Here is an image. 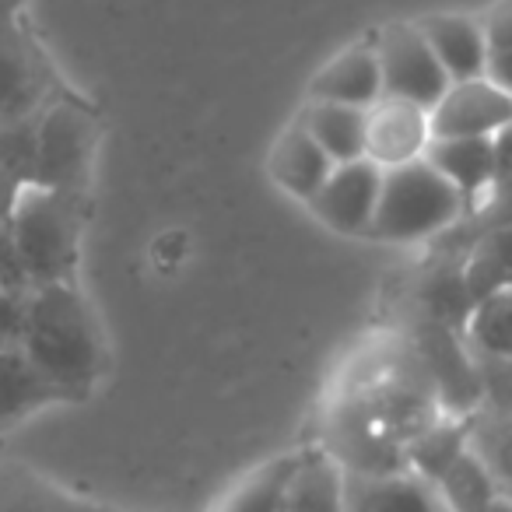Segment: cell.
<instances>
[{
  "label": "cell",
  "instance_id": "603a6c76",
  "mask_svg": "<svg viewBox=\"0 0 512 512\" xmlns=\"http://www.w3.org/2000/svg\"><path fill=\"white\" fill-rule=\"evenodd\" d=\"M467 435L470 449L495 474L505 495H512V414L481 404L477 411L467 414Z\"/></svg>",
  "mask_w": 512,
  "mask_h": 512
},
{
  "label": "cell",
  "instance_id": "83f0119b",
  "mask_svg": "<svg viewBox=\"0 0 512 512\" xmlns=\"http://www.w3.org/2000/svg\"><path fill=\"white\" fill-rule=\"evenodd\" d=\"M484 78L495 81V85L512 99V50H495V53H491Z\"/></svg>",
  "mask_w": 512,
  "mask_h": 512
},
{
  "label": "cell",
  "instance_id": "4316f807",
  "mask_svg": "<svg viewBox=\"0 0 512 512\" xmlns=\"http://www.w3.org/2000/svg\"><path fill=\"white\" fill-rule=\"evenodd\" d=\"M484 36H488L491 53L512 50V0H495L481 11Z\"/></svg>",
  "mask_w": 512,
  "mask_h": 512
},
{
  "label": "cell",
  "instance_id": "30bf717a",
  "mask_svg": "<svg viewBox=\"0 0 512 512\" xmlns=\"http://www.w3.org/2000/svg\"><path fill=\"white\" fill-rule=\"evenodd\" d=\"M306 99L341 102V106L369 109L383 99V71H379L376 43L372 36L355 39L337 50L320 71L309 78Z\"/></svg>",
  "mask_w": 512,
  "mask_h": 512
},
{
  "label": "cell",
  "instance_id": "d6986e66",
  "mask_svg": "<svg viewBox=\"0 0 512 512\" xmlns=\"http://www.w3.org/2000/svg\"><path fill=\"white\" fill-rule=\"evenodd\" d=\"M60 400H71V397L60 393L53 383H46L22 351L15 348L0 355V432L11 428L15 421L36 414L39 407L60 404Z\"/></svg>",
  "mask_w": 512,
  "mask_h": 512
},
{
  "label": "cell",
  "instance_id": "7c38bea8",
  "mask_svg": "<svg viewBox=\"0 0 512 512\" xmlns=\"http://www.w3.org/2000/svg\"><path fill=\"white\" fill-rule=\"evenodd\" d=\"M267 172H271V183L281 193H288V197L306 207L330 179L334 158L313 141V134L299 120H292L278 134L271 155H267Z\"/></svg>",
  "mask_w": 512,
  "mask_h": 512
},
{
  "label": "cell",
  "instance_id": "d4e9b609",
  "mask_svg": "<svg viewBox=\"0 0 512 512\" xmlns=\"http://www.w3.org/2000/svg\"><path fill=\"white\" fill-rule=\"evenodd\" d=\"M32 274L25 267V256L18 249L15 235H11V225L0 228V292H32Z\"/></svg>",
  "mask_w": 512,
  "mask_h": 512
},
{
  "label": "cell",
  "instance_id": "9c48e42d",
  "mask_svg": "<svg viewBox=\"0 0 512 512\" xmlns=\"http://www.w3.org/2000/svg\"><path fill=\"white\" fill-rule=\"evenodd\" d=\"M435 141L432 109L407 99H383L369 106V123H365V158L379 169H400V165L421 162Z\"/></svg>",
  "mask_w": 512,
  "mask_h": 512
},
{
  "label": "cell",
  "instance_id": "2e32d148",
  "mask_svg": "<svg viewBox=\"0 0 512 512\" xmlns=\"http://www.w3.org/2000/svg\"><path fill=\"white\" fill-rule=\"evenodd\" d=\"M281 512H348V470L327 446H309Z\"/></svg>",
  "mask_w": 512,
  "mask_h": 512
},
{
  "label": "cell",
  "instance_id": "f546056e",
  "mask_svg": "<svg viewBox=\"0 0 512 512\" xmlns=\"http://www.w3.org/2000/svg\"><path fill=\"white\" fill-rule=\"evenodd\" d=\"M18 22H22V15H4V11H0V43L11 36V29H15Z\"/></svg>",
  "mask_w": 512,
  "mask_h": 512
},
{
  "label": "cell",
  "instance_id": "52a82bcc",
  "mask_svg": "<svg viewBox=\"0 0 512 512\" xmlns=\"http://www.w3.org/2000/svg\"><path fill=\"white\" fill-rule=\"evenodd\" d=\"M379 193H383V169L369 158H358V162L334 165L330 179L309 200L306 211L330 232L348 235V239H369Z\"/></svg>",
  "mask_w": 512,
  "mask_h": 512
},
{
  "label": "cell",
  "instance_id": "44dd1931",
  "mask_svg": "<svg viewBox=\"0 0 512 512\" xmlns=\"http://www.w3.org/2000/svg\"><path fill=\"white\" fill-rule=\"evenodd\" d=\"M470 446V435H467V418H435L421 428L418 435H411L404 446L407 456V470L425 481H439Z\"/></svg>",
  "mask_w": 512,
  "mask_h": 512
},
{
  "label": "cell",
  "instance_id": "8992f818",
  "mask_svg": "<svg viewBox=\"0 0 512 512\" xmlns=\"http://www.w3.org/2000/svg\"><path fill=\"white\" fill-rule=\"evenodd\" d=\"M67 88L22 22L0 43V123L39 120Z\"/></svg>",
  "mask_w": 512,
  "mask_h": 512
},
{
  "label": "cell",
  "instance_id": "484cf974",
  "mask_svg": "<svg viewBox=\"0 0 512 512\" xmlns=\"http://www.w3.org/2000/svg\"><path fill=\"white\" fill-rule=\"evenodd\" d=\"M481 369V404L512 414V362H477Z\"/></svg>",
  "mask_w": 512,
  "mask_h": 512
},
{
  "label": "cell",
  "instance_id": "d6a6232c",
  "mask_svg": "<svg viewBox=\"0 0 512 512\" xmlns=\"http://www.w3.org/2000/svg\"><path fill=\"white\" fill-rule=\"evenodd\" d=\"M509 498H512V495H509Z\"/></svg>",
  "mask_w": 512,
  "mask_h": 512
},
{
  "label": "cell",
  "instance_id": "cb8c5ba5",
  "mask_svg": "<svg viewBox=\"0 0 512 512\" xmlns=\"http://www.w3.org/2000/svg\"><path fill=\"white\" fill-rule=\"evenodd\" d=\"M0 172L18 186L39 179V120L0 123Z\"/></svg>",
  "mask_w": 512,
  "mask_h": 512
},
{
  "label": "cell",
  "instance_id": "5bb4252c",
  "mask_svg": "<svg viewBox=\"0 0 512 512\" xmlns=\"http://www.w3.org/2000/svg\"><path fill=\"white\" fill-rule=\"evenodd\" d=\"M348 512H449L439 488L411 470L348 474Z\"/></svg>",
  "mask_w": 512,
  "mask_h": 512
},
{
  "label": "cell",
  "instance_id": "7a4b0ae2",
  "mask_svg": "<svg viewBox=\"0 0 512 512\" xmlns=\"http://www.w3.org/2000/svg\"><path fill=\"white\" fill-rule=\"evenodd\" d=\"M85 204L78 193L25 186L11 214V235L25 256L32 285H67L78 281L81 239H85Z\"/></svg>",
  "mask_w": 512,
  "mask_h": 512
},
{
  "label": "cell",
  "instance_id": "e0dca14e",
  "mask_svg": "<svg viewBox=\"0 0 512 512\" xmlns=\"http://www.w3.org/2000/svg\"><path fill=\"white\" fill-rule=\"evenodd\" d=\"M0 512H123L60 488L25 467H0Z\"/></svg>",
  "mask_w": 512,
  "mask_h": 512
},
{
  "label": "cell",
  "instance_id": "ba28073f",
  "mask_svg": "<svg viewBox=\"0 0 512 512\" xmlns=\"http://www.w3.org/2000/svg\"><path fill=\"white\" fill-rule=\"evenodd\" d=\"M435 137L498 141L512 130V99L488 78L453 81L432 106Z\"/></svg>",
  "mask_w": 512,
  "mask_h": 512
},
{
  "label": "cell",
  "instance_id": "ffe728a7",
  "mask_svg": "<svg viewBox=\"0 0 512 512\" xmlns=\"http://www.w3.org/2000/svg\"><path fill=\"white\" fill-rule=\"evenodd\" d=\"M463 341L477 362H512V285L495 288L470 306Z\"/></svg>",
  "mask_w": 512,
  "mask_h": 512
},
{
  "label": "cell",
  "instance_id": "6da1fadb",
  "mask_svg": "<svg viewBox=\"0 0 512 512\" xmlns=\"http://www.w3.org/2000/svg\"><path fill=\"white\" fill-rule=\"evenodd\" d=\"M18 351L71 400H85L109 369V344L78 281L32 288Z\"/></svg>",
  "mask_w": 512,
  "mask_h": 512
},
{
  "label": "cell",
  "instance_id": "8fae6325",
  "mask_svg": "<svg viewBox=\"0 0 512 512\" xmlns=\"http://www.w3.org/2000/svg\"><path fill=\"white\" fill-rule=\"evenodd\" d=\"M418 29L425 32L435 60L442 64L449 81H470L484 78L488 71L491 46L484 36L481 15L467 11H435V15L418 18Z\"/></svg>",
  "mask_w": 512,
  "mask_h": 512
},
{
  "label": "cell",
  "instance_id": "7402d4cb",
  "mask_svg": "<svg viewBox=\"0 0 512 512\" xmlns=\"http://www.w3.org/2000/svg\"><path fill=\"white\" fill-rule=\"evenodd\" d=\"M439 498L449 512H491L498 505V498L505 495L502 484L495 481L484 460L467 446V453L435 481Z\"/></svg>",
  "mask_w": 512,
  "mask_h": 512
},
{
  "label": "cell",
  "instance_id": "9a60e30c",
  "mask_svg": "<svg viewBox=\"0 0 512 512\" xmlns=\"http://www.w3.org/2000/svg\"><path fill=\"white\" fill-rule=\"evenodd\" d=\"M302 460H306V449H288V453L256 463L221 495L211 512H281Z\"/></svg>",
  "mask_w": 512,
  "mask_h": 512
},
{
  "label": "cell",
  "instance_id": "1f68e13d",
  "mask_svg": "<svg viewBox=\"0 0 512 512\" xmlns=\"http://www.w3.org/2000/svg\"><path fill=\"white\" fill-rule=\"evenodd\" d=\"M491 512H512V498H509V495H502V498H498V505H495Z\"/></svg>",
  "mask_w": 512,
  "mask_h": 512
},
{
  "label": "cell",
  "instance_id": "3957f363",
  "mask_svg": "<svg viewBox=\"0 0 512 512\" xmlns=\"http://www.w3.org/2000/svg\"><path fill=\"white\" fill-rule=\"evenodd\" d=\"M467 211L470 207L460 197V190L428 158H421V162L383 172V193H379L369 239L411 246V242H425L449 232Z\"/></svg>",
  "mask_w": 512,
  "mask_h": 512
},
{
  "label": "cell",
  "instance_id": "277c9868",
  "mask_svg": "<svg viewBox=\"0 0 512 512\" xmlns=\"http://www.w3.org/2000/svg\"><path fill=\"white\" fill-rule=\"evenodd\" d=\"M102 123L74 92H64L39 116V179L36 186L88 197Z\"/></svg>",
  "mask_w": 512,
  "mask_h": 512
},
{
  "label": "cell",
  "instance_id": "f1b7e54d",
  "mask_svg": "<svg viewBox=\"0 0 512 512\" xmlns=\"http://www.w3.org/2000/svg\"><path fill=\"white\" fill-rule=\"evenodd\" d=\"M25 186H18L15 179H8L4 172H0V228L11 225V214H15V204L18 197H22Z\"/></svg>",
  "mask_w": 512,
  "mask_h": 512
},
{
  "label": "cell",
  "instance_id": "4fadbf2b",
  "mask_svg": "<svg viewBox=\"0 0 512 512\" xmlns=\"http://www.w3.org/2000/svg\"><path fill=\"white\" fill-rule=\"evenodd\" d=\"M428 162L460 190L467 207H477L502 179H498V148L495 141L474 137H435L428 148Z\"/></svg>",
  "mask_w": 512,
  "mask_h": 512
},
{
  "label": "cell",
  "instance_id": "4dcf8cb0",
  "mask_svg": "<svg viewBox=\"0 0 512 512\" xmlns=\"http://www.w3.org/2000/svg\"><path fill=\"white\" fill-rule=\"evenodd\" d=\"M22 8H25V0H0V11H4V15H22Z\"/></svg>",
  "mask_w": 512,
  "mask_h": 512
},
{
  "label": "cell",
  "instance_id": "5b68a950",
  "mask_svg": "<svg viewBox=\"0 0 512 512\" xmlns=\"http://www.w3.org/2000/svg\"><path fill=\"white\" fill-rule=\"evenodd\" d=\"M372 43H376L379 71H383V95H390V99H407L432 109L453 85L435 60L418 22L379 25L372 32Z\"/></svg>",
  "mask_w": 512,
  "mask_h": 512
},
{
  "label": "cell",
  "instance_id": "ac0fdd59",
  "mask_svg": "<svg viewBox=\"0 0 512 512\" xmlns=\"http://www.w3.org/2000/svg\"><path fill=\"white\" fill-rule=\"evenodd\" d=\"M313 134V141L334 158V165L365 158V123L369 109L341 106V102H313L306 99L302 113L295 116Z\"/></svg>",
  "mask_w": 512,
  "mask_h": 512
}]
</instances>
